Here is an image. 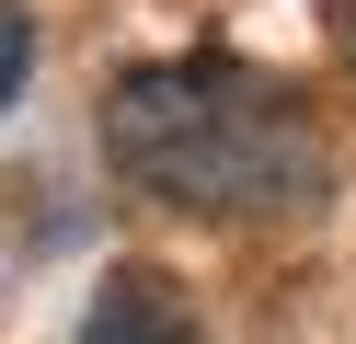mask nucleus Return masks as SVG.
<instances>
[{"instance_id":"obj_3","label":"nucleus","mask_w":356,"mask_h":344,"mask_svg":"<svg viewBox=\"0 0 356 344\" xmlns=\"http://www.w3.org/2000/svg\"><path fill=\"white\" fill-rule=\"evenodd\" d=\"M24 81H35V12H24V0H0V115L24 104Z\"/></svg>"},{"instance_id":"obj_4","label":"nucleus","mask_w":356,"mask_h":344,"mask_svg":"<svg viewBox=\"0 0 356 344\" xmlns=\"http://www.w3.org/2000/svg\"><path fill=\"white\" fill-rule=\"evenodd\" d=\"M333 35H345V58H356V0H345V12H333Z\"/></svg>"},{"instance_id":"obj_1","label":"nucleus","mask_w":356,"mask_h":344,"mask_svg":"<svg viewBox=\"0 0 356 344\" xmlns=\"http://www.w3.org/2000/svg\"><path fill=\"white\" fill-rule=\"evenodd\" d=\"M104 161L184 218H287L322 195V138L241 58H149L104 92Z\"/></svg>"},{"instance_id":"obj_2","label":"nucleus","mask_w":356,"mask_h":344,"mask_svg":"<svg viewBox=\"0 0 356 344\" xmlns=\"http://www.w3.org/2000/svg\"><path fill=\"white\" fill-rule=\"evenodd\" d=\"M70 344H207V333H195V298L172 287L161 264H115L92 287V310H81Z\"/></svg>"}]
</instances>
